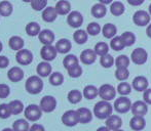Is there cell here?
<instances>
[{
  "instance_id": "8fae6325",
  "label": "cell",
  "mask_w": 151,
  "mask_h": 131,
  "mask_svg": "<svg viewBox=\"0 0 151 131\" xmlns=\"http://www.w3.org/2000/svg\"><path fill=\"white\" fill-rule=\"evenodd\" d=\"M67 23L72 28H79L83 24V16L79 11H71L67 16Z\"/></svg>"
},
{
  "instance_id": "52a82bcc",
  "label": "cell",
  "mask_w": 151,
  "mask_h": 131,
  "mask_svg": "<svg viewBox=\"0 0 151 131\" xmlns=\"http://www.w3.org/2000/svg\"><path fill=\"white\" fill-rule=\"evenodd\" d=\"M62 122H63L64 125L68 126V127L76 126L78 123H79L77 111L69 110V111L65 112V113L63 114V116H62Z\"/></svg>"
},
{
  "instance_id": "83f0119b",
  "label": "cell",
  "mask_w": 151,
  "mask_h": 131,
  "mask_svg": "<svg viewBox=\"0 0 151 131\" xmlns=\"http://www.w3.org/2000/svg\"><path fill=\"white\" fill-rule=\"evenodd\" d=\"M8 44H9V47L12 50L19 51V50L23 49V47H24V40L20 36H12L9 39V41H8Z\"/></svg>"
},
{
  "instance_id": "f35d334b",
  "label": "cell",
  "mask_w": 151,
  "mask_h": 131,
  "mask_svg": "<svg viewBox=\"0 0 151 131\" xmlns=\"http://www.w3.org/2000/svg\"><path fill=\"white\" fill-rule=\"evenodd\" d=\"M50 82L54 86H60L64 82V76L62 75L60 72H55L52 73L50 76Z\"/></svg>"
},
{
  "instance_id": "30bf717a",
  "label": "cell",
  "mask_w": 151,
  "mask_h": 131,
  "mask_svg": "<svg viewBox=\"0 0 151 131\" xmlns=\"http://www.w3.org/2000/svg\"><path fill=\"white\" fill-rule=\"evenodd\" d=\"M57 51L56 46L52 45H43V47L40 50V56L43 58L44 62H52L56 58L57 56Z\"/></svg>"
},
{
  "instance_id": "6da1fadb",
  "label": "cell",
  "mask_w": 151,
  "mask_h": 131,
  "mask_svg": "<svg viewBox=\"0 0 151 131\" xmlns=\"http://www.w3.org/2000/svg\"><path fill=\"white\" fill-rule=\"evenodd\" d=\"M113 112V105H110L109 101L101 100L97 103L93 107V115L98 118V119H107L112 115Z\"/></svg>"
},
{
  "instance_id": "8992f818",
  "label": "cell",
  "mask_w": 151,
  "mask_h": 131,
  "mask_svg": "<svg viewBox=\"0 0 151 131\" xmlns=\"http://www.w3.org/2000/svg\"><path fill=\"white\" fill-rule=\"evenodd\" d=\"M150 14L146 10H137L133 16V22L139 27H145L150 24Z\"/></svg>"
},
{
  "instance_id": "44dd1931",
  "label": "cell",
  "mask_w": 151,
  "mask_h": 131,
  "mask_svg": "<svg viewBox=\"0 0 151 131\" xmlns=\"http://www.w3.org/2000/svg\"><path fill=\"white\" fill-rule=\"evenodd\" d=\"M58 18V12L56 10V7L48 6L44 10H42V20L46 23H52L57 20Z\"/></svg>"
},
{
  "instance_id": "91938a15",
  "label": "cell",
  "mask_w": 151,
  "mask_h": 131,
  "mask_svg": "<svg viewBox=\"0 0 151 131\" xmlns=\"http://www.w3.org/2000/svg\"><path fill=\"white\" fill-rule=\"evenodd\" d=\"M2 48H3V45H2V43H1V41H0V52H1V50H2Z\"/></svg>"
},
{
  "instance_id": "d4e9b609",
  "label": "cell",
  "mask_w": 151,
  "mask_h": 131,
  "mask_svg": "<svg viewBox=\"0 0 151 131\" xmlns=\"http://www.w3.org/2000/svg\"><path fill=\"white\" fill-rule=\"evenodd\" d=\"M91 14L97 19H102L107 14V7L102 3H97L91 7Z\"/></svg>"
},
{
  "instance_id": "9a60e30c",
  "label": "cell",
  "mask_w": 151,
  "mask_h": 131,
  "mask_svg": "<svg viewBox=\"0 0 151 131\" xmlns=\"http://www.w3.org/2000/svg\"><path fill=\"white\" fill-rule=\"evenodd\" d=\"M105 126H107L111 131L120 129V127L122 126V120L119 116L117 115H111L109 118L106 119Z\"/></svg>"
},
{
  "instance_id": "d6a6232c",
  "label": "cell",
  "mask_w": 151,
  "mask_h": 131,
  "mask_svg": "<svg viewBox=\"0 0 151 131\" xmlns=\"http://www.w3.org/2000/svg\"><path fill=\"white\" fill-rule=\"evenodd\" d=\"M88 34L84 30H77L73 34V39L77 44H84L88 41Z\"/></svg>"
},
{
  "instance_id": "7a4b0ae2",
  "label": "cell",
  "mask_w": 151,
  "mask_h": 131,
  "mask_svg": "<svg viewBox=\"0 0 151 131\" xmlns=\"http://www.w3.org/2000/svg\"><path fill=\"white\" fill-rule=\"evenodd\" d=\"M26 90L31 94H38L43 89V82L39 76H31L26 81Z\"/></svg>"
},
{
  "instance_id": "6f0895ef",
  "label": "cell",
  "mask_w": 151,
  "mask_h": 131,
  "mask_svg": "<svg viewBox=\"0 0 151 131\" xmlns=\"http://www.w3.org/2000/svg\"><path fill=\"white\" fill-rule=\"evenodd\" d=\"M97 131H111V130H110L109 128L107 127V126H102V127L98 128Z\"/></svg>"
},
{
  "instance_id": "ffe728a7",
  "label": "cell",
  "mask_w": 151,
  "mask_h": 131,
  "mask_svg": "<svg viewBox=\"0 0 151 131\" xmlns=\"http://www.w3.org/2000/svg\"><path fill=\"white\" fill-rule=\"evenodd\" d=\"M7 77L12 82H20L24 78V72L20 67H12L7 72Z\"/></svg>"
},
{
  "instance_id": "681fc988",
  "label": "cell",
  "mask_w": 151,
  "mask_h": 131,
  "mask_svg": "<svg viewBox=\"0 0 151 131\" xmlns=\"http://www.w3.org/2000/svg\"><path fill=\"white\" fill-rule=\"evenodd\" d=\"M10 93V88L6 84H0V98H6Z\"/></svg>"
},
{
  "instance_id": "e575fe53",
  "label": "cell",
  "mask_w": 151,
  "mask_h": 131,
  "mask_svg": "<svg viewBox=\"0 0 151 131\" xmlns=\"http://www.w3.org/2000/svg\"><path fill=\"white\" fill-rule=\"evenodd\" d=\"M12 129L14 131H29L30 127H29L28 121L24 119H19L12 124Z\"/></svg>"
},
{
  "instance_id": "7dc6e473",
  "label": "cell",
  "mask_w": 151,
  "mask_h": 131,
  "mask_svg": "<svg viewBox=\"0 0 151 131\" xmlns=\"http://www.w3.org/2000/svg\"><path fill=\"white\" fill-rule=\"evenodd\" d=\"M68 71V74L71 78H78L82 75V68L79 65H75L74 67L70 68Z\"/></svg>"
},
{
  "instance_id": "5bb4252c",
  "label": "cell",
  "mask_w": 151,
  "mask_h": 131,
  "mask_svg": "<svg viewBox=\"0 0 151 131\" xmlns=\"http://www.w3.org/2000/svg\"><path fill=\"white\" fill-rule=\"evenodd\" d=\"M148 80L146 77L144 76H137L136 78H134L133 83H132V87L136 90V91H145V90L148 89Z\"/></svg>"
},
{
  "instance_id": "7bdbcfd3",
  "label": "cell",
  "mask_w": 151,
  "mask_h": 131,
  "mask_svg": "<svg viewBox=\"0 0 151 131\" xmlns=\"http://www.w3.org/2000/svg\"><path fill=\"white\" fill-rule=\"evenodd\" d=\"M129 72L127 68H118L115 71V78L119 81H125L129 78Z\"/></svg>"
},
{
  "instance_id": "e0dca14e",
  "label": "cell",
  "mask_w": 151,
  "mask_h": 131,
  "mask_svg": "<svg viewBox=\"0 0 151 131\" xmlns=\"http://www.w3.org/2000/svg\"><path fill=\"white\" fill-rule=\"evenodd\" d=\"M77 111L78 114V119H79V123L81 124H88L93 120V113L90 109L88 108H79Z\"/></svg>"
},
{
  "instance_id": "3957f363",
  "label": "cell",
  "mask_w": 151,
  "mask_h": 131,
  "mask_svg": "<svg viewBox=\"0 0 151 131\" xmlns=\"http://www.w3.org/2000/svg\"><path fill=\"white\" fill-rule=\"evenodd\" d=\"M132 101L127 96H120V98H116L114 101V110L119 114H125L132 109Z\"/></svg>"
},
{
  "instance_id": "c3c4849f",
  "label": "cell",
  "mask_w": 151,
  "mask_h": 131,
  "mask_svg": "<svg viewBox=\"0 0 151 131\" xmlns=\"http://www.w3.org/2000/svg\"><path fill=\"white\" fill-rule=\"evenodd\" d=\"M12 115L8 103H1L0 105V118L1 119H7Z\"/></svg>"
},
{
  "instance_id": "f907efd6",
  "label": "cell",
  "mask_w": 151,
  "mask_h": 131,
  "mask_svg": "<svg viewBox=\"0 0 151 131\" xmlns=\"http://www.w3.org/2000/svg\"><path fill=\"white\" fill-rule=\"evenodd\" d=\"M143 99L147 105H151V88H148L143 93Z\"/></svg>"
},
{
  "instance_id": "4316f807",
  "label": "cell",
  "mask_w": 151,
  "mask_h": 131,
  "mask_svg": "<svg viewBox=\"0 0 151 131\" xmlns=\"http://www.w3.org/2000/svg\"><path fill=\"white\" fill-rule=\"evenodd\" d=\"M124 4L120 1H113L110 4V12H111L113 16H119L121 14H124Z\"/></svg>"
},
{
  "instance_id": "603a6c76",
  "label": "cell",
  "mask_w": 151,
  "mask_h": 131,
  "mask_svg": "<svg viewBox=\"0 0 151 131\" xmlns=\"http://www.w3.org/2000/svg\"><path fill=\"white\" fill-rule=\"evenodd\" d=\"M116 33H117V28H116L115 25L113 24H105L102 28V34L105 38L107 39H112L113 37L116 36Z\"/></svg>"
},
{
  "instance_id": "11a10c76",
  "label": "cell",
  "mask_w": 151,
  "mask_h": 131,
  "mask_svg": "<svg viewBox=\"0 0 151 131\" xmlns=\"http://www.w3.org/2000/svg\"><path fill=\"white\" fill-rule=\"evenodd\" d=\"M113 2V0H99V3H102L104 5H107V4H111Z\"/></svg>"
},
{
  "instance_id": "db71d44e",
  "label": "cell",
  "mask_w": 151,
  "mask_h": 131,
  "mask_svg": "<svg viewBox=\"0 0 151 131\" xmlns=\"http://www.w3.org/2000/svg\"><path fill=\"white\" fill-rule=\"evenodd\" d=\"M127 3L132 6H140L141 4L144 3L145 0H127Z\"/></svg>"
},
{
  "instance_id": "1f68e13d",
  "label": "cell",
  "mask_w": 151,
  "mask_h": 131,
  "mask_svg": "<svg viewBox=\"0 0 151 131\" xmlns=\"http://www.w3.org/2000/svg\"><path fill=\"white\" fill-rule=\"evenodd\" d=\"M110 47H111V49L115 50V51L122 50L125 47L124 42H123L121 36H115V37L112 38L111 41H110Z\"/></svg>"
},
{
  "instance_id": "816d5d0a",
  "label": "cell",
  "mask_w": 151,
  "mask_h": 131,
  "mask_svg": "<svg viewBox=\"0 0 151 131\" xmlns=\"http://www.w3.org/2000/svg\"><path fill=\"white\" fill-rule=\"evenodd\" d=\"M9 64V60H8L6 56H0V69H4L6 68Z\"/></svg>"
},
{
  "instance_id": "bcb514c9",
  "label": "cell",
  "mask_w": 151,
  "mask_h": 131,
  "mask_svg": "<svg viewBox=\"0 0 151 131\" xmlns=\"http://www.w3.org/2000/svg\"><path fill=\"white\" fill-rule=\"evenodd\" d=\"M86 32H88V35L91 36H97L98 34L101 32V26H100L98 23H90L88 25V28H86Z\"/></svg>"
},
{
  "instance_id": "2e32d148",
  "label": "cell",
  "mask_w": 151,
  "mask_h": 131,
  "mask_svg": "<svg viewBox=\"0 0 151 131\" xmlns=\"http://www.w3.org/2000/svg\"><path fill=\"white\" fill-rule=\"evenodd\" d=\"M97 53L93 49H84L80 54V61L84 65H91L96 62Z\"/></svg>"
},
{
  "instance_id": "cb8c5ba5",
  "label": "cell",
  "mask_w": 151,
  "mask_h": 131,
  "mask_svg": "<svg viewBox=\"0 0 151 131\" xmlns=\"http://www.w3.org/2000/svg\"><path fill=\"white\" fill-rule=\"evenodd\" d=\"M72 44L68 39H60L56 43V49L59 53H68L71 50Z\"/></svg>"
},
{
  "instance_id": "484cf974",
  "label": "cell",
  "mask_w": 151,
  "mask_h": 131,
  "mask_svg": "<svg viewBox=\"0 0 151 131\" xmlns=\"http://www.w3.org/2000/svg\"><path fill=\"white\" fill-rule=\"evenodd\" d=\"M36 72L40 77H47L52 74V66L48 64V62H42L38 64Z\"/></svg>"
},
{
  "instance_id": "ab89813d",
  "label": "cell",
  "mask_w": 151,
  "mask_h": 131,
  "mask_svg": "<svg viewBox=\"0 0 151 131\" xmlns=\"http://www.w3.org/2000/svg\"><path fill=\"white\" fill-rule=\"evenodd\" d=\"M120 36H121V38H122L123 42H124L125 47L132 46L136 42V36H135V34L132 32H124L121 34Z\"/></svg>"
},
{
  "instance_id": "be15d7a7",
  "label": "cell",
  "mask_w": 151,
  "mask_h": 131,
  "mask_svg": "<svg viewBox=\"0 0 151 131\" xmlns=\"http://www.w3.org/2000/svg\"><path fill=\"white\" fill-rule=\"evenodd\" d=\"M113 131H123L122 129H117V130H113Z\"/></svg>"
},
{
  "instance_id": "9f6ffc18",
  "label": "cell",
  "mask_w": 151,
  "mask_h": 131,
  "mask_svg": "<svg viewBox=\"0 0 151 131\" xmlns=\"http://www.w3.org/2000/svg\"><path fill=\"white\" fill-rule=\"evenodd\" d=\"M146 34L149 38H151V24H149L146 28Z\"/></svg>"
},
{
  "instance_id": "4fadbf2b",
  "label": "cell",
  "mask_w": 151,
  "mask_h": 131,
  "mask_svg": "<svg viewBox=\"0 0 151 131\" xmlns=\"http://www.w3.org/2000/svg\"><path fill=\"white\" fill-rule=\"evenodd\" d=\"M131 111L134 116H141V117H144L148 112V105L145 101L137 100L132 105Z\"/></svg>"
},
{
  "instance_id": "836d02e7",
  "label": "cell",
  "mask_w": 151,
  "mask_h": 131,
  "mask_svg": "<svg viewBox=\"0 0 151 131\" xmlns=\"http://www.w3.org/2000/svg\"><path fill=\"white\" fill-rule=\"evenodd\" d=\"M93 50L97 53V56H104L106 54H108V52H109V45L106 42H98L95 45Z\"/></svg>"
},
{
  "instance_id": "5b68a950",
  "label": "cell",
  "mask_w": 151,
  "mask_h": 131,
  "mask_svg": "<svg viewBox=\"0 0 151 131\" xmlns=\"http://www.w3.org/2000/svg\"><path fill=\"white\" fill-rule=\"evenodd\" d=\"M99 96L102 98V100L110 101L115 98L116 89L111 84H103L99 88Z\"/></svg>"
},
{
  "instance_id": "277c9868",
  "label": "cell",
  "mask_w": 151,
  "mask_h": 131,
  "mask_svg": "<svg viewBox=\"0 0 151 131\" xmlns=\"http://www.w3.org/2000/svg\"><path fill=\"white\" fill-rule=\"evenodd\" d=\"M25 117L28 121L35 122L39 120L42 116V110L40 109L39 105H29L26 109L24 110Z\"/></svg>"
},
{
  "instance_id": "f6af8a7d",
  "label": "cell",
  "mask_w": 151,
  "mask_h": 131,
  "mask_svg": "<svg viewBox=\"0 0 151 131\" xmlns=\"http://www.w3.org/2000/svg\"><path fill=\"white\" fill-rule=\"evenodd\" d=\"M46 4H47V0H32L31 7L36 11H40L45 9Z\"/></svg>"
},
{
  "instance_id": "f1b7e54d",
  "label": "cell",
  "mask_w": 151,
  "mask_h": 131,
  "mask_svg": "<svg viewBox=\"0 0 151 131\" xmlns=\"http://www.w3.org/2000/svg\"><path fill=\"white\" fill-rule=\"evenodd\" d=\"M82 94L86 99H93L99 95V89L93 85H88L84 87Z\"/></svg>"
},
{
  "instance_id": "8d00e7d4",
  "label": "cell",
  "mask_w": 151,
  "mask_h": 131,
  "mask_svg": "<svg viewBox=\"0 0 151 131\" xmlns=\"http://www.w3.org/2000/svg\"><path fill=\"white\" fill-rule=\"evenodd\" d=\"M26 32L29 36H38L40 34V26L36 22H31L26 26Z\"/></svg>"
},
{
  "instance_id": "94428289",
  "label": "cell",
  "mask_w": 151,
  "mask_h": 131,
  "mask_svg": "<svg viewBox=\"0 0 151 131\" xmlns=\"http://www.w3.org/2000/svg\"><path fill=\"white\" fill-rule=\"evenodd\" d=\"M149 14H150V16H151V3H150V5H149Z\"/></svg>"
},
{
  "instance_id": "f546056e",
  "label": "cell",
  "mask_w": 151,
  "mask_h": 131,
  "mask_svg": "<svg viewBox=\"0 0 151 131\" xmlns=\"http://www.w3.org/2000/svg\"><path fill=\"white\" fill-rule=\"evenodd\" d=\"M12 10H14V7L9 1L4 0V1L0 2V16H9L12 14Z\"/></svg>"
},
{
  "instance_id": "680465c9",
  "label": "cell",
  "mask_w": 151,
  "mask_h": 131,
  "mask_svg": "<svg viewBox=\"0 0 151 131\" xmlns=\"http://www.w3.org/2000/svg\"><path fill=\"white\" fill-rule=\"evenodd\" d=\"M2 131H14V130L12 129V128H4Z\"/></svg>"
},
{
  "instance_id": "60d3db41",
  "label": "cell",
  "mask_w": 151,
  "mask_h": 131,
  "mask_svg": "<svg viewBox=\"0 0 151 131\" xmlns=\"http://www.w3.org/2000/svg\"><path fill=\"white\" fill-rule=\"evenodd\" d=\"M117 92L121 96H127L132 92V86L127 82H120L117 86Z\"/></svg>"
},
{
  "instance_id": "74e56055",
  "label": "cell",
  "mask_w": 151,
  "mask_h": 131,
  "mask_svg": "<svg viewBox=\"0 0 151 131\" xmlns=\"http://www.w3.org/2000/svg\"><path fill=\"white\" fill-rule=\"evenodd\" d=\"M63 65L66 70H69L70 68L74 67L75 65H78V58L74 54H68L64 58Z\"/></svg>"
},
{
  "instance_id": "f5cc1de1",
  "label": "cell",
  "mask_w": 151,
  "mask_h": 131,
  "mask_svg": "<svg viewBox=\"0 0 151 131\" xmlns=\"http://www.w3.org/2000/svg\"><path fill=\"white\" fill-rule=\"evenodd\" d=\"M29 131H45V129H44V127L42 125L35 123L31 126V128L29 129Z\"/></svg>"
},
{
  "instance_id": "ac0fdd59",
  "label": "cell",
  "mask_w": 151,
  "mask_h": 131,
  "mask_svg": "<svg viewBox=\"0 0 151 131\" xmlns=\"http://www.w3.org/2000/svg\"><path fill=\"white\" fill-rule=\"evenodd\" d=\"M38 38L43 45H52V42L55 41V34L52 31L45 29V30L40 32V34L38 35Z\"/></svg>"
},
{
  "instance_id": "ee69618b",
  "label": "cell",
  "mask_w": 151,
  "mask_h": 131,
  "mask_svg": "<svg viewBox=\"0 0 151 131\" xmlns=\"http://www.w3.org/2000/svg\"><path fill=\"white\" fill-rule=\"evenodd\" d=\"M115 66L116 69H118V68H127L129 66V58L125 54H121V56L116 58Z\"/></svg>"
},
{
  "instance_id": "4dcf8cb0",
  "label": "cell",
  "mask_w": 151,
  "mask_h": 131,
  "mask_svg": "<svg viewBox=\"0 0 151 131\" xmlns=\"http://www.w3.org/2000/svg\"><path fill=\"white\" fill-rule=\"evenodd\" d=\"M9 109L10 112H12V115H19L23 112L24 110V105L21 100H18V99H14V100H12L9 103Z\"/></svg>"
},
{
  "instance_id": "b9f144b4",
  "label": "cell",
  "mask_w": 151,
  "mask_h": 131,
  "mask_svg": "<svg viewBox=\"0 0 151 131\" xmlns=\"http://www.w3.org/2000/svg\"><path fill=\"white\" fill-rule=\"evenodd\" d=\"M114 63H115V61H114L113 56H110L109 53L106 54V56H101V60H100V64L103 68H106V69H108V68H111L112 66L114 65Z\"/></svg>"
},
{
  "instance_id": "7402d4cb",
  "label": "cell",
  "mask_w": 151,
  "mask_h": 131,
  "mask_svg": "<svg viewBox=\"0 0 151 131\" xmlns=\"http://www.w3.org/2000/svg\"><path fill=\"white\" fill-rule=\"evenodd\" d=\"M56 10L58 14L61 16H66L71 12V4L68 0H60L56 4Z\"/></svg>"
},
{
  "instance_id": "7c38bea8",
  "label": "cell",
  "mask_w": 151,
  "mask_h": 131,
  "mask_svg": "<svg viewBox=\"0 0 151 131\" xmlns=\"http://www.w3.org/2000/svg\"><path fill=\"white\" fill-rule=\"evenodd\" d=\"M16 58H17V62L20 65L27 66L31 64L32 61H33V54L28 49H21L17 52Z\"/></svg>"
},
{
  "instance_id": "ba28073f",
  "label": "cell",
  "mask_w": 151,
  "mask_h": 131,
  "mask_svg": "<svg viewBox=\"0 0 151 131\" xmlns=\"http://www.w3.org/2000/svg\"><path fill=\"white\" fill-rule=\"evenodd\" d=\"M131 60L135 65H144L148 60V52L144 48L138 47L132 52Z\"/></svg>"
},
{
  "instance_id": "d6986e66",
  "label": "cell",
  "mask_w": 151,
  "mask_h": 131,
  "mask_svg": "<svg viewBox=\"0 0 151 131\" xmlns=\"http://www.w3.org/2000/svg\"><path fill=\"white\" fill-rule=\"evenodd\" d=\"M146 126V121L144 119V117L141 116H134L129 121V127L135 131H141L145 128Z\"/></svg>"
},
{
  "instance_id": "d590c367",
  "label": "cell",
  "mask_w": 151,
  "mask_h": 131,
  "mask_svg": "<svg viewBox=\"0 0 151 131\" xmlns=\"http://www.w3.org/2000/svg\"><path fill=\"white\" fill-rule=\"evenodd\" d=\"M82 96H83V94L79 90L73 89L71 91H69V93H68V100L71 103H73V105H75V103H78L81 101Z\"/></svg>"
},
{
  "instance_id": "6125c7cd",
  "label": "cell",
  "mask_w": 151,
  "mask_h": 131,
  "mask_svg": "<svg viewBox=\"0 0 151 131\" xmlns=\"http://www.w3.org/2000/svg\"><path fill=\"white\" fill-rule=\"evenodd\" d=\"M23 1H24V2H30V3H31L32 0H23Z\"/></svg>"
},
{
  "instance_id": "9c48e42d",
  "label": "cell",
  "mask_w": 151,
  "mask_h": 131,
  "mask_svg": "<svg viewBox=\"0 0 151 131\" xmlns=\"http://www.w3.org/2000/svg\"><path fill=\"white\" fill-rule=\"evenodd\" d=\"M40 109L45 113H52L55 111V109L57 108V100L54 96L52 95H46L43 96L40 100L39 105Z\"/></svg>"
}]
</instances>
